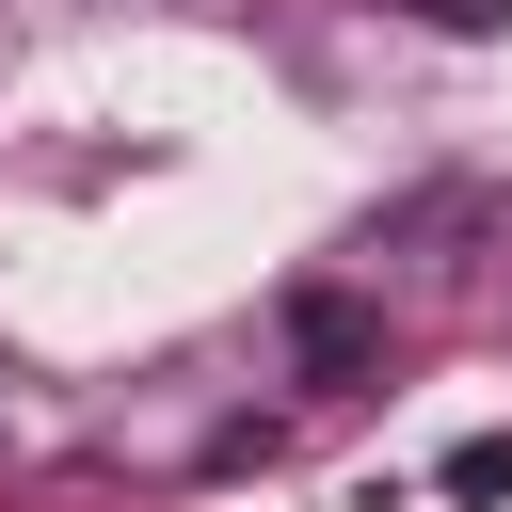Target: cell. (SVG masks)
Returning <instances> with one entry per match:
<instances>
[{"mask_svg":"<svg viewBox=\"0 0 512 512\" xmlns=\"http://www.w3.org/2000/svg\"><path fill=\"white\" fill-rule=\"evenodd\" d=\"M464 240H496V192L480 176H432V192H400L368 224V256H400V272H464Z\"/></svg>","mask_w":512,"mask_h":512,"instance_id":"6da1fadb","label":"cell"},{"mask_svg":"<svg viewBox=\"0 0 512 512\" xmlns=\"http://www.w3.org/2000/svg\"><path fill=\"white\" fill-rule=\"evenodd\" d=\"M288 352H304V384H368V368H384V320H368L352 288H304V304H288Z\"/></svg>","mask_w":512,"mask_h":512,"instance_id":"7a4b0ae2","label":"cell"},{"mask_svg":"<svg viewBox=\"0 0 512 512\" xmlns=\"http://www.w3.org/2000/svg\"><path fill=\"white\" fill-rule=\"evenodd\" d=\"M448 496H512V432H464L448 448Z\"/></svg>","mask_w":512,"mask_h":512,"instance_id":"3957f363","label":"cell"},{"mask_svg":"<svg viewBox=\"0 0 512 512\" xmlns=\"http://www.w3.org/2000/svg\"><path fill=\"white\" fill-rule=\"evenodd\" d=\"M432 32H512V0H416Z\"/></svg>","mask_w":512,"mask_h":512,"instance_id":"277c9868","label":"cell"}]
</instances>
